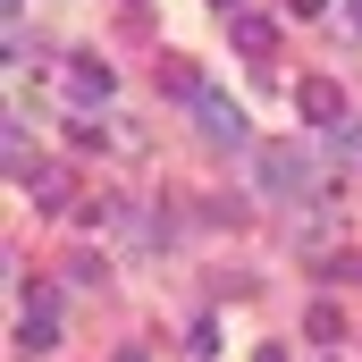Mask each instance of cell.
<instances>
[{"mask_svg": "<svg viewBox=\"0 0 362 362\" xmlns=\"http://www.w3.org/2000/svg\"><path fill=\"white\" fill-rule=\"evenodd\" d=\"M110 85H118V68H110V59H76V68H68V93H76V101H110Z\"/></svg>", "mask_w": 362, "mask_h": 362, "instance_id": "5b68a950", "label": "cell"}, {"mask_svg": "<svg viewBox=\"0 0 362 362\" xmlns=\"http://www.w3.org/2000/svg\"><path fill=\"white\" fill-rule=\"evenodd\" d=\"M253 362H286V354H278V346H262V354H253Z\"/></svg>", "mask_w": 362, "mask_h": 362, "instance_id": "5bb4252c", "label": "cell"}, {"mask_svg": "<svg viewBox=\"0 0 362 362\" xmlns=\"http://www.w3.org/2000/svg\"><path fill=\"white\" fill-rule=\"evenodd\" d=\"M320 270H329V278H362V253H329Z\"/></svg>", "mask_w": 362, "mask_h": 362, "instance_id": "8fae6325", "label": "cell"}, {"mask_svg": "<svg viewBox=\"0 0 362 362\" xmlns=\"http://www.w3.org/2000/svg\"><path fill=\"white\" fill-rule=\"evenodd\" d=\"M160 85H169V93H185V101H194V93H202V76H194L185 59H160Z\"/></svg>", "mask_w": 362, "mask_h": 362, "instance_id": "9c48e42d", "label": "cell"}, {"mask_svg": "<svg viewBox=\"0 0 362 362\" xmlns=\"http://www.w3.org/2000/svg\"><path fill=\"white\" fill-rule=\"evenodd\" d=\"M194 127H202V144H211V152H245V144H253V118H245L219 85L194 93Z\"/></svg>", "mask_w": 362, "mask_h": 362, "instance_id": "6da1fadb", "label": "cell"}, {"mask_svg": "<svg viewBox=\"0 0 362 362\" xmlns=\"http://www.w3.org/2000/svg\"><path fill=\"white\" fill-rule=\"evenodd\" d=\"M118 362H144V354H118Z\"/></svg>", "mask_w": 362, "mask_h": 362, "instance_id": "2e32d148", "label": "cell"}, {"mask_svg": "<svg viewBox=\"0 0 362 362\" xmlns=\"http://www.w3.org/2000/svg\"><path fill=\"white\" fill-rule=\"evenodd\" d=\"M228 25H236V51H253V59H270V51H278V25L262 17V8H236Z\"/></svg>", "mask_w": 362, "mask_h": 362, "instance_id": "8992f818", "label": "cell"}, {"mask_svg": "<svg viewBox=\"0 0 362 362\" xmlns=\"http://www.w3.org/2000/svg\"><path fill=\"white\" fill-rule=\"evenodd\" d=\"M253 169H262V194H278V202H303V177H312L303 144H262V152H253Z\"/></svg>", "mask_w": 362, "mask_h": 362, "instance_id": "7a4b0ae2", "label": "cell"}, {"mask_svg": "<svg viewBox=\"0 0 362 362\" xmlns=\"http://www.w3.org/2000/svg\"><path fill=\"white\" fill-rule=\"evenodd\" d=\"M17 185H34L42 211H68V169H17Z\"/></svg>", "mask_w": 362, "mask_h": 362, "instance_id": "52a82bcc", "label": "cell"}, {"mask_svg": "<svg viewBox=\"0 0 362 362\" xmlns=\"http://www.w3.org/2000/svg\"><path fill=\"white\" fill-rule=\"evenodd\" d=\"M320 8H329V0H286V17H320Z\"/></svg>", "mask_w": 362, "mask_h": 362, "instance_id": "7c38bea8", "label": "cell"}, {"mask_svg": "<svg viewBox=\"0 0 362 362\" xmlns=\"http://www.w3.org/2000/svg\"><path fill=\"white\" fill-rule=\"evenodd\" d=\"M295 110H303L312 127H329V135L346 127V93L329 85V76H303V85H295Z\"/></svg>", "mask_w": 362, "mask_h": 362, "instance_id": "277c9868", "label": "cell"}, {"mask_svg": "<svg viewBox=\"0 0 362 362\" xmlns=\"http://www.w3.org/2000/svg\"><path fill=\"white\" fill-rule=\"evenodd\" d=\"M211 8H228V17H236V8H245V0H211Z\"/></svg>", "mask_w": 362, "mask_h": 362, "instance_id": "9a60e30c", "label": "cell"}, {"mask_svg": "<svg viewBox=\"0 0 362 362\" xmlns=\"http://www.w3.org/2000/svg\"><path fill=\"white\" fill-rule=\"evenodd\" d=\"M17 346H25V354H51V346H59V303H51V295H25V312H17Z\"/></svg>", "mask_w": 362, "mask_h": 362, "instance_id": "3957f363", "label": "cell"}, {"mask_svg": "<svg viewBox=\"0 0 362 362\" xmlns=\"http://www.w3.org/2000/svg\"><path fill=\"white\" fill-rule=\"evenodd\" d=\"M346 25H354V34H362V0H346Z\"/></svg>", "mask_w": 362, "mask_h": 362, "instance_id": "4fadbf2b", "label": "cell"}, {"mask_svg": "<svg viewBox=\"0 0 362 362\" xmlns=\"http://www.w3.org/2000/svg\"><path fill=\"white\" fill-rule=\"evenodd\" d=\"M303 337H312V346H337V337H346V312H337V303H312V312H303Z\"/></svg>", "mask_w": 362, "mask_h": 362, "instance_id": "ba28073f", "label": "cell"}, {"mask_svg": "<svg viewBox=\"0 0 362 362\" xmlns=\"http://www.w3.org/2000/svg\"><path fill=\"white\" fill-rule=\"evenodd\" d=\"M329 144H337V152H346V160H354V152H362V118H346V127H337V135H329Z\"/></svg>", "mask_w": 362, "mask_h": 362, "instance_id": "30bf717a", "label": "cell"}]
</instances>
